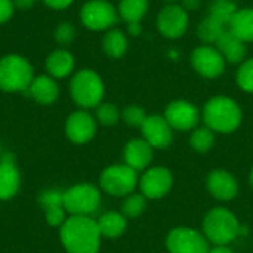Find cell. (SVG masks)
Here are the masks:
<instances>
[{
	"label": "cell",
	"instance_id": "23",
	"mask_svg": "<svg viewBox=\"0 0 253 253\" xmlns=\"http://www.w3.org/2000/svg\"><path fill=\"white\" fill-rule=\"evenodd\" d=\"M228 27V30L245 43L253 42V7L239 9Z\"/></svg>",
	"mask_w": 253,
	"mask_h": 253
},
{
	"label": "cell",
	"instance_id": "13",
	"mask_svg": "<svg viewBox=\"0 0 253 253\" xmlns=\"http://www.w3.org/2000/svg\"><path fill=\"white\" fill-rule=\"evenodd\" d=\"M159 31L168 39H179L188 28V13L182 6L169 4L157 16Z\"/></svg>",
	"mask_w": 253,
	"mask_h": 253
},
{
	"label": "cell",
	"instance_id": "7",
	"mask_svg": "<svg viewBox=\"0 0 253 253\" xmlns=\"http://www.w3.org/2000/svg\"><path fill=\"white\" fill-rule=\"evenodd\" d=\"M138 182V172L125 163L107 166L99 176L101 190L113 197H126L132 194Z\"/></svg>",
	"mask_w": 253,
	"mask_h": 253
},
{
	"label": "cell",
	"instance_id": "5",
	"mask_svg": "<svg viewBox=\"0 0 253 253\" xmlns=\"http://www.w3.org/2000/svg\"><path fill=\"white\" fill-rule=\"evenodd\" d=\"M236 215L225 208L212 209L203 219V234L215 246H228L240 234Z\"/></svg>",
	"mask_w": 253,
	"mask_h": 253
},
{
	"label": "cell",
	"instance_id": "17",
	"mask_svg": "<svg viewBox=\"0 0 253 253\" xmlns=\"http://www.w3.org/2000/svg\"><path fill=\"white\" fill-rule=\"evenodd\" d=\"M208 190L209 193L221 200V202H230L233 200L239 193V184L237 179L224 169H215L208 176Z\"/></svg>",
	"mask_w": 253,
	"mask_h": 253
},
{
	"label": "cell",
	"instance_id": "2",
	"mask_svg": "<svg viewBox=\"0 0 253 253\" xmlns=\"http://www.w3.org/2000/svg\"><path fill=\"white\" fill-rule=\"evenodd\" d=\"M239 104L228 96H215L203 108V120L209 129L219 133H231L242 123Z\"/></svg>",
	"mask_w": 253,
	"mask_h": 253
},
{
	"label": "cell",
	"instance_id": "4",
	"mask_svg": "<svg viewBox=\"0 0 253 253\" xmlns=\"http://www.w3.org/2000/svg\"><path fill=\"white\" fill-rule=\"evenodd\" d=\"M105 86L101 76L90 70L83 68L77 71L70 82V95L80 110L96 108L104 98Z\"/></svg>",
	"mask_w": 253,
	"mask_h": 253
},
{
	"label": "cell",
	"instance_id": "33",
	"mask_svg": "<svg viewBox=\"0 0 253 253\" xmlns=\"http://www.w3.org/2000/svg\"><path fill=\"white\" fill-rule=\"evenodd\" d=\"M53 39L61 46H67V44L73 43V40L76 39V28H74V25L71 22H68V21H62L61 24H58L55 27Z\"/></svg>",
	"mask_w": 253,
	"mask_h": 253
},
{
	"label": "cell",
	"instance_id": "22",
	"mask_svg": "<svg viewBox=\"0 0 253 253\" xmlns=\"http://www.w3.org/2000/svg\"><path fill=\"white\" fill-rule=\"evenodd\" d=\"M99 233L105 239H117L127 228V218L122 212H105L96 219Z\"/></svg>",
	"mask_w": 253,
	"mask_h": 253
},
{
	"label": "cell",
	"instance_id": "41",
	"mask_svg": "<svg viewBox=\"0 0 253 253\" xmlns=\"http://www.w3.org/2000/svg\"><path fill=\"white\" fill-rule=\"evenodd\" d=\"M208 253H234L228 246H215L213 249H211Z\"/></svg>",
	"mask_w": 253,
	"mask_h": 253
},
{
	"label": "cell",
	"instance_id": "39",
	"mask_svg": "<svg viewBox=\"0 0 253 253\" xmlns=\"http://www.w3.org/2000/svg\"><path fill=\"white\" fill-rule=\"evenodd\" d=\"M127 31L130 36H139L142 33V25H141V21L138 22H129L127 24Z\"/></svg>",
	"mask_w": 253,
	"mask_h": 253
},
{
	"label": "cell",
	"instance_id": "31",
	"mask_svg": "<svg viewBox=\"0 0 253 253\" xmlns=\"http://www.w3.org/2000/svg\"><path fill=\"white\" fill-rule=\"evenodd\" d=\"M95 119L102 126H114L120 119V111L114 104L110 102H101L96 107Z\"/></svg>",
	"mask_w": 253,
	"mask_h": 253
},
{
	"label": "cell",
	"instance_id": "37",
	"mask_svg": "<svg viewBox=\"0 0 253 253\" xmlns=\"http://www.w3.org/2000/svg\"><path fill=\"white\" fill-rule=\"evenodd\" d=\"M74 0H42L43 4H46L47 7L53 9V10H64L67 7H70L73 4Z\"/></svg>",
	"mask_w": 253,
	"mask_h": 253
},
{
	"label": "cell",
	"instance_id": "9",
	"mask_svg": "<svg viewBox=\"0 0 253 253\" xmlns=\"http://www.w3.org/2000/svg\"><path fill=\"white\" fill-rule=\"evenodd\" d=\"M166 248L170 253H208L209 245L203 233L190 227L170 230L166 237Z\"/></svg>",
	"mask_w": 253,
	"mask_h": 253
},
{
	"label": "cell",
	"instance_id": "36",
	"mask_svg": "<svg viewBox=\"0 0 253 253\" xmlns=\"http://www.w3.org/2000/svg\"><path fill=\"white\" fill-rule=\"evenodd\" d=\"M15 13V6L12 0H0V25L12 19Z\"/></svg>",
	"mask_w": 253,
	"mask_h": 253
},
{
	"label": "cell",
	"instance_id": "43",
	"mask_svg": "<svg viewBox=\"0 0 253 253\" xmlns=\"http://www.w3.org/2000/svg\"><path fill=\"white\" fill-rule=\"evenodd\" d=\"M1 156H3V151H1V147H0V159H1Z\"/></svg>",
	"mask_w": 253,
	"mask_h": 253
},
{
	"label": "cell",
	"instance_id": "35",
	"mask_svg": "<svg viewBox=\"0 0 253 253\" xmlns=\"http://www.w3.org/2000/svg\"><path fill=\"white\" fill-rule=\"evenodd\" d=\"M44 213V221L49 227L53 228H61L64 225V222L68 219V213L65 211L64 206H58V208H52L43 212Z\"/></svg>",
	"mask_w": 253,
	"mask_h": 253
},
{
	"label": "cell",
	"instance_id": "14",
	"mask_svg": "<svg viewBox=\"0 0 253 253\" xmlns=\"http://www.w3.org/2000/svg\"><path fill=\"white\" fill-rule=\"evenodd\" d=\"M165 119L170 125L172 129L176 130H191L197 126L200 120L199 108L184 99L173 101L166 107Z\"/></svg>",
	"mask_w": 253,
	"mask_h": 253
},
{
	"label": "cell",
	"instance_id": "6",
	"mask_svg": "<svg viewBox=\"0 0 253 253\" xmlns=\"http://www.w3.org/2000/svg\"><path fill=\"white\" fill-rule=\"evenodd\" d=\"M101 191L89 182L64 190V208L70 216H92L101 206Z\"/></svg>",
	"mask_w": 253,
	"mask_h": 253
},
{
	"label": "cell",
	"instance_id": "15",
	"mask_svg": "<svg viewBox=\"0 0 253 253\" xmlns=\"http://www.w3.org/2000/svg\"><path fill=\"white\" fill-rule=\"evenodd\" d=\"M141 132L144 139L157 150H165L170 145L173 139L172 127L165 119V116H147L145 122L141 126Z\"/></svg>",
	"mask_w": 253,
	"mask_h": 253
},
{
	"label": "cell",
	"instance_id": "11",
	"mask_svg": "<svg viewBox=\"0 0 253 253\" xmlns=\"http://www.w3.org/2000/svg\"><path fill=\"white\" fill-rule=\"evenodd\" d=\"M172 185H173L172 172L165 166L147 169L139 179L141 194L145 199H151V200L165 197L172 190Z\"/></svg>",
	"mask_w": 253,
	"mask_h": 253
},
{
	"label": "cell",
	"instance_id": "26",
	"mask_svg": "<svg viewBox=\"0 0 253 253\" xmlns=\"http://www.w3.org/2000/svg\"><path fill=\"white\" fill-rule=\"evenodd\" d=\"M228 28H227V25H224L222 22H219L218 19H215L213 16H208V18H205L202 22H200V25H199V28H197V34H199V37L205 42V43H208V44H211V43H215L216 44V42L221 39V36L227 31Z\"/></svg>",
	"mask_w": 253,
	"mask_h": 253
},
{
	"label": "cell",
	"instance_id": "27",
	"mask_svg": "<svg viewBox=\"0 0 253 253\" xmlns=\"http://www.w3.org/2000/svg\"><path fill=\"white\" fill-rule=\"evenodd\" d=\"M213 144H215V132L212 129H209L208 126L196 129L190 136V145L197 153L211 151Z\"/></svg>",
	"mask_w": 253,
	"mask_h": 253
},
{
	"label": "cell",
	"instance_id": "42",
	"mask_svg": "<svg viewBox=\"0 0 253 253\" xmlns=\"http://www.w3.org/2000/svg\"><path fill=\"white\" fill-rule=\"evenodd\" d=\"M249 181H251V185L253 187V169L252 172H251V176H249Z\"/></svg>",
	"mask_w": 253,
	"mask_h": 253
},
{
	"label": "cell",
	"instance_id": "38",
	"mask_svg": "<svg viewBox=\"0 0 253 253\" xmlns=\"http://www.w3.org/2000/svg\"><path fill=\"white\" fill-rule=\"evenodd\" d=\"M12 1H13L15 9H21V10H27V9L33 7L36 3V0H12Z\"/></svg>",
	"mask_w": 253,
	"mask_h": 253
},
{
	"label": "cell",
	"instance_id": "24",
	"mask_svg": "<svg viewBox=\"0 0 253 253\" xmlns=\"http://www.w3.org/2000/svg\"><path fill=\"white\" fill-rule=\"evenodd\" d=\"M102 49L110 58H122L127 50V37L120 30H110L102 39Z\"/></svg>",
	"mask_w": 253,
	"mask_h": 253
},
{
	"label": "cell",
	"instance_id": "8",
	"mask_svg": "<svg viewBox=\"0 0 253 253\" xmlns=\"http://www.w3.org/2000/svg\"><path fill=\"white\" fill-rule=\"evenodd\" d=\"M119 19L117 9L107 0H89L80 9L82 24L92 31L111 28Z\"/></svg>",
	"mask_w": 253,
	"mask_h": 253
},
{
	"label": "cell",
	"instance_id": "44",
	"mask_svg": "<svg viewBox=\"0 0 253 253\" xmlns=\"http://www.w3.org/2000/svg\"><path fill=\"white\" fill-rule=\"evenodd\" d=\"M168 1H175V0H168Z\"/></svg>",
	"mask_w": 253,
	"mask_h": 253
},
{
	"label": "cell",
	"instance_id": "20",
	"mask_svg": "<svg viewBox=\"0 0 253 253\" xmlns=\"http://www.w3.org/2000/svg\"><path fill=\"white\" fill-rule=\"evenodd\" d=\"M74 65H76V61H74L73 53L64 47H59L50 52L44 62L47 74L53 77L55 80L68 77L74 71Z\"/></svg>",
	"mask_w": 253,
	"mask_h": 253
},
{
	"label": "cell",
	"instance_id": "1",
	"mask_svg": "<svg viewBox=\"0 0 253 253\" xmlns=\"http://www.w3.org/2000/svg\"><path fill=\"white\" fill-rule=\"evenodd\" d=\"M101 239L92 216H68L59 228V240L67 253H99Z\"/></svg>",
	"mask_w": 253,
	"mask_h": 253
},
{
	"label": "cell",
	"instance_id": "12",
	"mask_svg": "<svg viewBox=\"0 0 253 253\" xmlns=\"http://www.w3.org/2000/svg\"><path fill=\"white\" fill-rule=\"evenodd\" d=\"M191 64L194 70L206 77L215 79L219 77L225 70V59L216 47L212 46H200L191 53Z\"/></svg>",
	"mask_w": 253,
	"mask_h": 253
},
{
	"label": "cell",
	"instance_id": "10",
	"mask_svg": "<svg viewBox=\"0 0 253 253\" xmlns=\"http://www.w3.org/2000/svg\"><path fill=\"white\" fill-rule=\"evenodd\" d=\"M96 119L86 110H79L71 113L64 126V132L68 141L77 145L87 144L93 139L96 133Z\"/></svg>",
	"mask_w": 253,
	"mask_h": 253
},
{
	"label": "cell",
	"instance_id": "32",
	"mask_svg": "<svg viewBox=\"0 0 253 253\" xmlns=\"http://www.w3.org/2000/svg\"><path fill=\"white\" fill-rule=\"evenodd\" d=\"M237 84L242 90L253 93V58L240 65L237 71Z\"/></svg>",
	"mask_w": 253,
	"mask_h": 253
},
{
	"label": "cell",
	"instance_id": "19",
	"mask_svg": "<svg viewBox=\"0 0 253 253\" xmlns=\"http://www.w3.org/2000/svg\"><path fill=\"white\" fill-rule=\"evenodd\" d=\"M27 93L40 105H52L59 98V86L53 77L42 74L33 79Z\"/></svg>",
	"mask_w": 253,
	"mask_h": 253
},
{
	"label": "cell",
	"instance_id": "25",
	"mask_svg": "<svg viewBox=\"0 0 253 253\" xmlns=\"http://www.w3.org/2000/svg\"><path fill=\"white\" fill-rule=\"evenodd\" d=\"M148 10V0H120L119 16L129 22H138L144 18Z\"/></svg>",
	"mask_w": 253,
	"mask_h": 253
},
{
	"label": "cell",
	"instance_id": "34",
	"mask_svg": "<svg viewBox=\"0 0 253 253\" xmlns=\"http://www.w3.org/2000/svg\"><path fill=\"white\" fill-rule=\"evenodd\" d=\"M123 120L126 122V125L132 126V127H141L142 123L147 119V113L142 107L139 105H127L123 113H122Z\"/></svg>",
	"mask_w": 253,
	"mask_h": 253
},
{
	"label": "cell",
	"instance_id": "3",
	"mask_svg": "<svg viewBox=\"0 0 253 253\" xmlns=\"http://www.w3.org/2000/svg\"><path fill=\"white\" fill-rule=\"evenodd\" d=\"M34 77V68L25 56L7 53L0 58V90L7 93L27 92Z\"/></svg>",
	"mask_w": 253,
	"mask_h": 253
},
{
	"label": "cell",
	"instance_id": "16",
	"mask_svg": "<svg viewBox=\"0 0 253 253\" xmlns=\"http://www.w3.org/2000/svg\"><path fill=\"white\" fill-rule=\"evenodd\" d=\"M21 190V172L15 157L3 153L0 159V200L6 202L13 199Z\"/></svg>",
	"mask_w": 253,
	"mask_h": 253
},
{
	"label": "cell",
	"instance_id": "40",
	"mask_svg": "<svg viewBox=\"0 0 253 253\" xmlns=\"http://www.w3.org/2000/svg\"><path fill=\"white\" fill-rule=\"evenodd\" d=\"M200 6V0H182V7L185 10H196Z\"/></svg>",
	"mask_w": 253,
	"mask_h": 253
},
{
	"label": "cell",
	"instance_id": "18",
	"mask_svg": "<svg viewBox=\"0 0 253 253\" xmlns=\"http://www.w3.org/2000/svg\"><path fill=\"white\" fill-rule=\"evenodd\" d=\"M123 159L125 165H127L133 170H144L153 162V147L144 138L132 139L125 145Z\"/></svg>",
	"mask_w": 253,
	"mask_h": 253
},
{
	"label": "cell",
	"instance_id": "21",
	"mask_svg": "<svg viewBox=\"0 0 253 253\" xmlns=\"http://www.w3.org/2000/svg\"><path fill=\"white\" fill-rule=\"evenodd\" d=\"M216 49L221 52L225 61L228 62H242L246 58L248 49L243 40H240L234 33L227 30L221 39L216 42Z\"/></svg>",
	"mask_w": 253,
	"mask_h": 253
},
{
	"label": "cell",
	"instance_id": "29",
	"mask_svg": "<svg viewBox=\"0 0 253 253\" xmlns=\"http://www.w3.org/2000/svg\"><path fill=\"white\" fill-rule=\"evenodd\" d=\"M147 199L142 194H136L132 193L129 196L125 197V202L122 205V213L127 218V219H135L138 216H141L147 208Z\"/></svg>",
	"mask_w": 253,
	"mask_h": 253
},
{
	"label": "cell",
	"instance_id": "30",
	"mask_svg": "<svg viewBox=\"0 0 253 253\" xmlns=\"http://www.w3.org/2000/svg\"><path fill=\"white\" fill-rule=\"evenodd\" d=\"M37 203L43 212L47 209H52V208L64 206V190L46 188V190L40 191V194L37 197Z\"/></svg>",
	"mask_w": 253,
	"mask_h": 253
},
{
	"label": "cell",
	"instance_id": "28",
	"mask_svg": "<svg viewBox=\"0 0 253 253\" xmlns=\"http://www.w3.org/2000/svg\"><path fill=\"white\" fill-rule=\"evenodd\" d=\"M237 10V4L233 0H215L211 6V16H213L224 25H230Z\"/></svg>",
	"mask_w": 253,
	"mask_h": 253
}]
</instances>
